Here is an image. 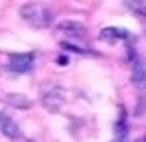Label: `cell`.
<instances>
[{
	"instance_id": "cell-10",
	"label": "cell",
	"mask_w": 146,
	"mask_h": 142,
	"mask_svg": "<svg viewBox=\"0 0 146 142\" xmlns=\"http://www.w3.org/2000/svg\"><path fill=\"white\" fill-rule=\"evenodd\" d=\"M61 31H67V35H85V27L79 23H73V21H65L59 25Z\"/></svg>"
},
{
	"instance_id": "cell-11",
	"label": "cell",
	"mask_w": 146,
	"mask_h": 142,
	"mask_svg": "<svg viewBox=\"0 0 146 142\" xmlns=\"http://www.w3.org/2000/svg\"><path fill=\"white\" fill-rule=\"evenodd\" d=\"M57 63H59V65H67V63H69V59H67L65 55H59V59H57Z\"/></svg>"
},
{
	"instance_id": "cell-3",
	"label": "cell",
	"mask_w": 146,
	"mask_h": 142,
	"mask_svg": "<svg viewBox=\"0 0 146 142\" xmlns=\"http://www.w3.org/2000/svg\"><path fill=\"white\" fill-rule=\"evenodd\" d=\"M61 47L65 51H71V53H77V55H94L83 39V35H67V39L61 41Z\"/></svg>"
},
{
	"instance_id": "cell-13",
	"label": "cell",
	"mask_w": 146,
	"mask_h": 142,
	"mask_svg": "<svg viewBox=\"0 0 146 142\" xmlns=\"http://www.w3.org/2000/svg\"><path fill=\"white\" fill-rule=\"evenodd\" d=\"M140 142H146V140H140Z\"/></svg>"
},
{
	"instance_id": "cell-1",
	"label": "cell",
	"mask_w": 146,
	"mask_h": 142,
	"mask_svg": "<svg viewBox=\"0 0 146 142\" xmlns=\"http://www.w3.org/2000/svg\"><path fill=\"white\" fill-rule=\"evenodd\" d=\"M21 16L27 21V23H31V25H35V27H49L51 25V12L43 6V4H36V2H29V4H25L23 8H21Z\"/></svg>"
},
{
	"instance_id": "cell-4",
	"label": "cell",
	"mask_w": 146,
	"mask_h": 142,
	"mask_svg": "<svg viewBox=\"0 0 146 142\" xmlns=\"http://www.w3.org/2000/svg\"><path fill=\"white\" fill-rule=\"evenodd\" d=\"M63 100H65V92L59 85H49V90L43 92V104H45V108L51 110V112H57L61 108Z\"/></svg>"
},
{
	"instance_id": "cell-2",
	"label": "cell",
	"mask_w": 146,
	"mask_h": 142,
	"mask_svg": "<svg viewBox=\"0 0 146 142\" xmlns=\"http://www.w3.org/2000/svg\"><path fill=\"white\" fill-rule=\"evenodd\" d=\"M35 63V53H12L8 57V69L12 73H29Z\"/></svg>"
},
{
	"instance_id": "cell-7",
	"label": "cell",
	"mask_w": 146,
	"mask_h": 142,
	"mask_svg": "<svg viewBox=\"0 0 146 142\" xmlns=\"http://www.w3.org/2000/svg\"><path fill=\"white\" fill-rule=\"evenodd\" d=\"M132 81L140 87L146 90V59H136L132 65Z\"/></svg>"
},
{
	"instance_id": "cell-9",
	"label": "cell",
	"mask_w": 146,
	"mask_h": 142,
	"mask_svg": "<svg viewBox=\"0 0 146 142\" xmlns=\"http://www.w3.org/2000/svg\"><path fill=\"white\" fill-rule=\"evenodd\" d=\"M124 4L128 6V10H132L136 16L146 19V2H144V0H124Z\"/></svg>"
},
{
	"instance_id": "cell-5",
	"label": "cell",
	"mask_w": 146,
	"mask_h": 142,
	"mask_svg": "<svg viewBox=\"0 0 146 142\" xmlns=\"http://www.w3.org/2000/svg\"><path fill=\"white\" fill-rule=\"evenodd\" d=\"M100 39L104 43L116 45L118 41H130V33L124 31V29H116V27H106L100 31Z\"/></svg>"
},
{
	"instance_id": "cell-12",
	"label": "cell",
	"mask_w": 146,
	"mask_h": 142,
	"mask_svg": "<svg viewBox=\"0 0 146 142\" xmlns=\"http://www.w3.org/2000/svg\"><path fill=\"white\" fill-rule=\"evenodd\" d=\"M4 114V102H0V116Z\"/></svg>"
},
{
	"instance_id": "cell-6",
	"label": "cell",
	"mask_w": 146,
	"mask_h": 142,
	"mask_svg": "<svg viewBox=\"0 0 146 142\" xmlns=\"http://www.w3.org/2000/svg\"><path fill=\"white\" fill-rule=\"evenodd\" d=\"M0 132H2L6 138H12V140L21 138V128H18V124L6 114L0 116Z\"/></svg>"
},
{
	"instance_id": "cell-8",
	"label": "cell",
	"mask_w": 146,
	"mask_h": 142,
	"mask_svg": "<svg viewBox=\"0 0 146 142\" xmlns=\"http://www.w3.org/2000/svg\"><path fill=\"white\" fill-rule=\"evenodd\" d=\"M4 100H6V104H10L12 108H18V110H29L33 106V102L23 94H6Z\"/></svg>"
}]
</instances>
